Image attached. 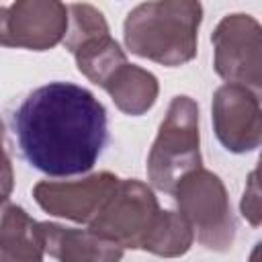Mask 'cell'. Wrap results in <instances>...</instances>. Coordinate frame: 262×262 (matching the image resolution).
Masks as SVG:
<instances>
[{"label":"cell","instance_id":"6da1fadb","mask_svg":"<svg viewBox=\"0 0 262 262\" xmlns=\"http://www.w3.org/2000/svg\"><path fill=\"white\" fill-rule=\"evenodd\" d=\"M20 156L47 176L92 170L108 141L102 102L72 82H49L27 94L12 115Z\"/></svg>","mask_w":262,"mask_h":262},{"label":"cell","instance_id":"7a4b0ae2","mask_svg":"<svg viewBox=\"0 0 262 262\" xmlns=\"http://www.w3.org/2000/svg\"><path fill=\"white\" fill-rule=\"evenodd\" d=\"M203 6L194 0L137 4L123 23L127 49L143 59L176 68L196 55Z\"/></svg>","mask_w":262,"mask_h":262},{"label":"cell","instance_id":"3957f363","mask_svg":"<svg viewBox=\"0 0 262 262\" xmlns=\"http://www.w3.org/2000/svg\"><path fill=\"white\" fill-rule=\"evenodd\" d=\"M199 143V104L190 96L178 94L170 100L147 156V178L151 186L172 194L180 178L203 168Z\"/></svg>","mask_w":262,"mask_h":262},{"label":"cell","instance_id":"277c9868","mask_svg":"<svg viewBox=\"0 0 262 262\" xmlns=\"http://www.w3.org/2000/svg\"><path fill=\"white\" fill-rule=\"evenodd\" d=\"M172 194L201 246L211 252L231 250L235 242V219L225 184L217 174L199 168L180 178Z\"/></svg>","mask_w":262,"mask_h":262},{"label":"cell","instance_id":"5b68a950","mask_svg":"<svg viewBox=\"0 0 262 262\" xmlns=\"http://www.w3.org/2000/svg\"><path fill=\"white\" fill-rule=\"evenodd\" d=\"M211 43L215 72L262 102V25L246 12L227 14L215 27Z\"/></svg>","mask_w":262,"mask_h":262},{"label":"cell","instance_id":"8992f818","mask_svg":"<svg viewBox=\"0 0 262 262\" xmlns=\"http://www.w3.org/2000/svg\"><path fill=\"white\" fill-rule=\"evenodd\" d=\"M160 211L154 190L141 180L127 178L121 180L119 188L88 229L121 248L141 250Z\"/></svg>","mask_w":262,"mask_h":262},{"label":"cell","instance_id":"52a82bcc","mask_svg":"<svg viewBox=\"0 0 262 262\" xmlns=\"http://www.w3.org/2000/svg\"><path fill=\"white\" fill-rule=\"evenodd\" d=\"M70 6L57 0H18L0 8V43L45 51L66 41Z\"/></svg>","mask_w":262,"mask_h":262},{"label":"cell","instance_id":"ba28073f","mask_svg":"<svg viewBox=\"0 0 262 262\" xmlns=\"http://www.w3.org/2000/svg\"><path fill=\"white\" fill-rule=\"evenodd\" d=\"M119 184V176L111 172H96L80 180H41L35 184L33 196L45 213L90 225Z\"/></svg>","mask_w":262,"mask_h":262},{"label":"cell","instance_id":"9c48e42d","mask_svg":"<svg viewBox=\"0 0 262 262\" xmlns=\"http://www.w3.org/2000/svg\"><path fill=\"white\" fill-rule=\"evenodd\" d=\"M213 129L219 143L231 154H248L262 145V106L246 88L223 84L213 94Z\"/></svg>","mask_w":262,"mask_h":262},{"label":"cell","instance_id":"30bf717a","mask_svg":"<svg viewBox=\"0 0 262 262\" xmlns=\"http://www.w3.org/2000/svg\"><path fill=\"white\" fill-rule=\"evenodd\" d=\"M45 252L59 262H121L125 248L94 233L57 223H41Z\"/></svg>","mask_w":262,"mask_h":262},{"label":"cell","instance_id":"8fae6325","mask_svg":"<svg viewBox=\"0 0 262 262\" xmlns=\"http://www.w3.org/2000/svg\"><path fill=\"white\" fill-rule=\"evenodd\" d=\"M41 223L23 207L4 203L0 227V262H43Z\"/></svg>","mask_w":262,"mask_h":262},{"label":"cell","instance_id":"7c38bea8","mask_svg":"<svg viewBox=\"0 0 262 262\" xmlns=\"http://www.w3.org/2000/svg\"><path fill=\"white\" fill-rule=\"evenodd\" d=\"M104 90L121 113L129 117H139L156 104L160 84L151 72L133 63H125L106 82Z\"/></svg>","mask_w":262,"mask_h":262},{"label":"cell","instance_id":"4fadbf2b","mask_svg":"<svg viewBox=\"0 0 262 262\" xmlns=\"http://www.w3.org/2000/svg\"><path fill=\"white\" fill-rule=\"evenodd\" d=\"M78 72L82 76H86L92 84L104 88L106 82L125 66L127 55L125 51L119 47V43L111 37V33L94 37L90 41H86L84 45H80L74 53Z\"/></svg>","mask_w":262,"mask_h":262},{"label":"cell","instance_id":"5bb4252c","mask_svg":"<svg viewBox=\"0 0 262 262\" xmlns=\"http://www.w3.org/2000/svg\"><path fill=\"white\" fill-rule=\"evenodd\" d=\"M192 242L194 229L180 211H160L141 250L160 258H178L190 250Z\"/></svg>","mask_w":262,"mask_h":262},{"label":"cell","instance_id":"9a60e30c","mask_svg":"<svg viewBox=\"0 0 262 262\" xmlns=\"http://www.w3.org/2000/svg\"><path fill=\"white\" fill-rule=\"evenodd\" d=\"M108 25L104 14L92 6V4H70V27H68V35H66V49H70L72 53L84 45L86 41L106 35Z\"/></svg>","mask_w":262,"mask_h":262},{"label":"cell","instance_id":"2e32d148","mask_svg":"<svg viewBox=\"0 0 262 262\" xmlns=\"http://www.w3.org/2000/svg\"><path fill=\"white\" fill-rule=\"evenodd\" d=\"M239 213L252 227H262V172L254 168L246 178Z\"/></svg>","mask_w":262,"mask_h":262},{"label":"cell","instance_id":"e0dca14e","mask_svg":"<svg viewBox=\"0 0 262 262\" xmlns=\"http://www.w3.org/2000/svg\"><path fill=\"white\" fill-rule=\"evenodd\" d=\"M248 262H262V242H258V244L252 248Z\"/></svg>","mask_w":262,"mask_h":262},{"label":"cell","instance_id":"ac0fdd59","mask_svg":"<svg viewBox=\"0 0 262 262\" xmlns=\"http://www.w3.org/2000/svg\"><path fill=\"white\" fill-rule=\"evenodd\" d=\"M260 172H262V154H260V158H258V166H256Z\"/></svg>","mask_w":262,"mask_h":262}]
</instances>
